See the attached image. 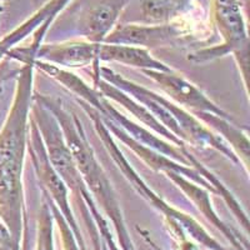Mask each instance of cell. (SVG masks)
Wrapping results in <instances>:
<instances>
[{
	"label": "cell",
	"mask_w": 250,
	"mask_h": 250,
	"mask_svg": "<svg viewBox=\"0 0 250 250\" xmlns=\"http://www.w3.org/2000/svg\"><path fill=\"white\" fill-rule=\"evenodd\" d=\"M34 60L18 71L14 98L0 129V222L20 250L26 219L23 191L24 160L33 104Z\"/></svg>",
	"instance_id": "1"
},
{
	"label": "cell",
	"mask_w": 250,
	"mask_h": 250,
	"mask_svg": "<svg viewBox=\"0 0 250 250\" xmlns=\"http://www.w3.org/2000/svg\"><path fill=\"white\" fill-rule=\"evenodd\" d=\"M34 99L43 104L59 123L66 145L73 154V158L77 163L80 175L88 190L90 191L93 199L98 200L115 228L119 239V248L122 250L133 248L134 244L128 233V228L125 224L117 194L111 187L108 175L100 167L77 114L69 113L68 109L64 108L62 103L57 99H51L44 95H34Z\"/></svg>",
	"instance_id": "2"
},
{
	"label": "cell",
	"mask_w": 250,
	"mask_h": 250,
	"mask_svg": "<svg viewBox=\"0 0 250 250\" xmlns=\"http://www.w3.org/2000/svg\"><path fill=\"white\" fill-rule=\"evenodd\" d=\"M79 104L82 108L86 111L91 120L94 123V128L97 130L98 135L100 139L103 140L104 145H105L106 150L110 154L113 158L114 163L118 165V168L123 171L125 178L131 183L134 189L144 198L148 200L153 207H155L159 211H162L164 215L167 224L169 227L171 235H173L174 240H175L178 248L184 247L188 244H196L198 247H203L207 250H230L223 247L220 243H218L214 238H211L210 234L205 230L204 228L196 222L195 219L191 218L190 215L183 213V211L178 210L175 208L170 207L167 202L160 198L156 193H154L148 185L145 184L144 180L138 175V173L133 169L129 162L126 160L122 151L119 150L118 145L114 142L113 137H111L110 131L106 129L105 124L100 119L99 114L94 108L88 105L86 103L79 100Z\"/></svg>",
	"instance_id": "3"
},
{
	"label": "cell",
	"mask_w": 250,
	"mask_h": 250,
	"mask_svg": "<svg viewBox=\"0 0 250 250\" xmlns=\"http://www.w3.org/2000/svg\"><path fill=\"white\" fill-rule=\"evenodd\" d=\"M210 12L223 44L213 48L203 49L195 53L198 62H209L224 57L229 53H236L248 48V28L240 0H209Z\"/></svg>",
	"instance_id": "4"
},
{
	"label": "cell",
	"mask_w": 250,
	"mask_h": 250,
	"mask_svg": "<svg viewBox=\"0 0 250 250\" xmlns=\"http://www.w3.org/2000/svg\"><path fill=\"white\" fill-rule=\"evenodd\" d=\"M184 23L140 24L118 23L104 43L138 46L143 49L170 46L184 42L193 34V29Z\"/></svg>",
	"instance_id": "5"
},
{
	"label": "cell",
	"mask_w": 250,
	"mask_h": 250,
	"mask_svg": "<svg viewBox=\"0 0 250 250\" xmlns=\"http://www.w3.org/2000/svg\"><path fill=\"white\" fill-rule=\"evenodd\" d=\"M133 0H79L77 28L83 39L104 43L105 38L120 21L123 13Z\"/></svg>",
	"instance_id": "6"
},
{
	"label": "cell",
	"mask_w": 250,
	"mask_h": 250,
	"mask_svg": "<svg viewBox=\"0 0 250 250\" xmlns=\"http://www.w3.org/2000/svg\"><path fill=\"white\" fill-rule=\"evenodd\" d=\"M145 75L154 80L160 86L164 93H167L173 100H175L179 105L187 106L194 114L210 113L218 117L231 119L227 111L223 110L214 102L200 90L198 86L188 82L184 77L175 74L171 71H156V70H143Z\"/></svg>",
	"instance_id": "7"
},
{
	"label": "cell",
	"mask_w": 250,
	"mask_h": 250,
	"mask_svg": "<svg viewBox=\"0 0 250 250\" xmlns=\"http://www.w3.org/2000/svg\"><path fill=\"white\" fill-rule=\"evenodd\" d=\"M198 0H133L124 12L134 15L122 23L140 24H190L188 18L194 17Z\"/></svg>",
	"instance_id": "8"
},
{
	"label": "cell",
	"mask_w": 250,
	"mask_h": 250,
	"mask_svg": "<svg viewBox=\"0 0 250 250\" xmlns=\"http://www.w3.org/2000/svg\"><path fill=\"white\" fill-rule=\"evenodd\" d=\"M74 0H49L40 6L34 14L24 23L20 24L18 28L12 30L9 34L0 39V49L6 54L9 49L14 48L18 43L23 42L26 37L31 35L33 40L28 46L29 51L35 57L38 48L42 45L44 37L53 25L60 13L64 12L69 5H71Z\"/></svg>",
	"instance_id": "9"
},
{
	"label": "cell",
	"mask_w": 250,
	"mask_h": 250,
	"mask_svg": "<svg viewBox=\"0 0 250 250\" xmlns=\"http://www.w3.org/2000/svg\"><path fill=\"white\" fill-rule=\"evenodd\" d=\"M100 43H91L89 40H68L62 43L42 44L35 53L34 60H43L59 68H82L94 66V82L99 79L98 60Z\"/></svg>",
	"instance_id": "10"
},
{
	"label": "cell",
	"mask_w": 250,
	"mask_h": 250,
	"mask_svg": "<svg viewBox=\"0 0 250 250\" xmlns=\"http://www.w3.org/2000/svg\"><path fill=\"white\" fill-rule=\"evenodd\" d=\"M165 175H168L174 183H175L178 187L183 190V193L189 198V199L193 202V204L195 205L199 211H202L203 215L209 220L213 225H215L219 230L224 234L225 238L234 245L238 250H248V239L243 238L242 234H239L238 231H235L234 229H231L229 225L225 224L222 219L219 218V215L216 214V211L214 210L213 205H211L210 198H209V191L205 189V188L200 187L196 183L191 182L188 178H185L184 175L179 173H175V171H169Z\"/></svg>",
	"instance_id": "11"
},
{
	"label": "cell",
	"mask_w": 250,
	"mask_h": 250,
	"mask_svg": "<svg viewBox=\"0 0 250 250\" xmlns=\"http://www.w3.org/2000/svg\"><path fill=\"white\" fill-rule=\"evenodd\" d=\"M98 60L108 62H119L123 65L134 66L142 70L171 71L173 69L160 60L155 59L148 49L122 44L100 43Z\"/></svg>",
	"instance_id": "12"
},
{
	"label": "cell",
	"mask_w": 250,
	"mask_h": 250,
	"mask_svg": "<svg viewBox=\"0 0 250 250\" xmlns=\"http://www.w3.org/2000/svg\"><path fill=\"white\" fill-rule=\"evenodd\" d=\"M95 85H97V90L102 94L103 97L106 98V99H110L111 102L119 103L120 105L124 106L128 111H130L133 115L138 118L143 124H145L146 126H149L150 129H153L156 134H159L162 137H164L165 139L170 140V143H173L174 145L179 146V148H185V144L183 142H180L178 138H175L168 129H165L160 122L156 120V118L154 117L153 114L145 108L144 105H142L139 102L131 98L130 95H128L126 93H124L123 90L118 89L117 86L111 85L109 83H106L105 80L99 79L95 82Z\"/></svg>",
	"instance_id": "13"
},
{
	"label": "cell",
	"mask_w": 250,
	"mask_h": 250,
	"mask_svg": "<svg viewBox=\"0 0 250 250\" xmlns=\"http://www.w3.org/2000/svg\"><path fill=\"white\" fill-rule=\"evenodd\" d=\"M199 120L207 123L210 128L216 130L225 143L231 144V150L236 154L240 163L245 165L248 171L249 165V139L247 133H243L242 128H238L233 123V119L218 117L210 113L194 114Z\"/></svg>",
	"instance_id": "14"
},
{
	"label": "cell",
	"mask_w": 250,
	"mask_h": 250,
	"mask_svg": "<svg viewBox=\"0 0 250 250\" xmlns=\"http://www.w3.org/2000/svg\"><path fill=\"white\" fill-rule=\"evenodd\" d=\"M35 250H55L54 248V216L49 207V200L44 193L43 204L38 222V239Z\"/></svg>",
	"instance_id": "15"
},
{
	"label": "cell",
	"mask_w": 250,
	"mask_h": 250,
	"mask_svg": "<svg viewBox=\"0 0 250 250\" xmlns=\"http://www.w3.org/2000/svg\"><path fill=\"white\" fill-rule=\"evenodd\" d=\"M0 250H15L12 236L1 222H0Z\"/></svg>",
	"instance_id": "16"
},
{
	"label": "cell",
	"mask_w": 250,
	"mask_h": 250,
	"mask_svg": "<svg viewBox=\"0 0 250 250\" xmlns=\"http://www.w3.org/2000/svg\"><path fill=\"white\" fill-rule=\"evenodd\" d=\"M20 250H29V238H28V223H25L23 230V239H21V247Z\"/></svg>",
	"instance_id": "17"
},
{
	"label": "cell",
	"mask_w": 250,
	"mask_h": 250,
	"mask_svg": "<svg viewBox=\"0 0 250 250\" xmlns=\"http://www.w3.org/2000/svg\"><path fill=\"white\" fill-rule=\"evenodd\" d=\"M144 236H145V239H146V242H148V243H149V244H150V245H151V247H153V248H154V249H155V250H162V249H159V248H158V245H156V244H154V243H153V242H151L150 239H149V238H148V236H146V233H145V234H144ZM200 250H202V249H200ZM205 250H207V249H205Z\"/></svg>",
	"instance_id": "18"
},
{
	"label": "cell",
	"mask_w": 250,
	"mask_h": 250,
	"mask_svg": "<svg viewBox=\"0 0 250 250\" xmlns=\"http://www.w3.org/2000/svg\"><path fill=\"white\" fill-rule=\"evenodd\" d=\"M1 75V74H0ZM1 83H3V77H0V86H1Z\"/></svg>",
	"instance_id": "19"
}]
</instances>
